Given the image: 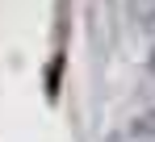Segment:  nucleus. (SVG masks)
<instances>
[{
  "instance_id": "1",
  "label": "nucleus",
  "mask_w": 155,
  "mask_h": 142,
  "mask_svg": "<svg viewBox=\"0 0 155 142\" xmlns=\"http://www.w3.org/2000/svg\"><path fill=\"white\" fill-rule=\"evenodd\" d=\"M147 138H155V109H151V113H143V117L134 121V125L126 130V138H122V142H147Z\"/></svg>"
},
{
  "instance_id": "2",
  "label": "nucleus",
  "mask_w": 155,
  "mask_h": 142,
  "mask_svg": "<svg viewBox=\"0 0 155 142\" xmlns=\"http://www.w3.org/2000/svg\"><path fill=\"white\" fill-rule=\"evenodd\" d=\"M151 67H155V54H151Z\"/></svg>"
}]
</instances>
